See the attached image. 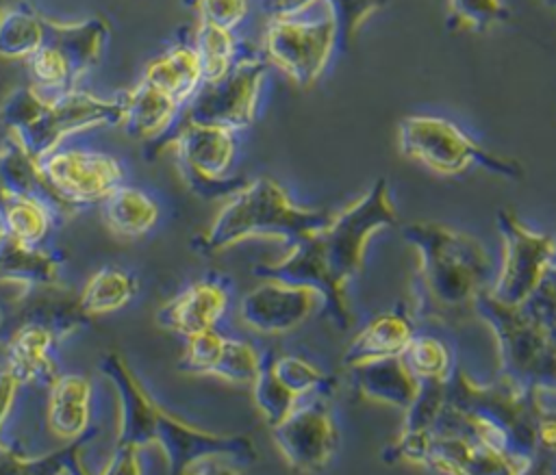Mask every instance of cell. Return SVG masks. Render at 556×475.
I'll return each mask as SVG.
<instances>
[{"mask_svg": "<svg viewBox=\"0 0 556 475\" xmlns=\"http://www.w3.org/2000/svg\"><path fill=\"white\" fill-rule=\"evenodd\" d=\"M252 401L263 416V421L271 427L280 423L302 399L278 380V375L271 371L269 362H263L256 380L250 386Z\"/></svg>", "mask_w": 556, "mask_h": 475, "instance_id": "obj_33", "label": "cell"}, {"mask_svg": "<svg viewBox=\"0 0 556 475\" xmlns=\"http://www.w3.org/2000/svg\"><path fill=\"white\" fill-rule=\"evenodd\" d=\"M263 362H265L263 356L258 354V349L252 343H248L243 338L226 336L208 375L224 380L228 384L252 386Z\"/></svg>", "mask_w": 556, "mask_h": 475, "instance_id": "obj_32", "label": "cell"}, {"mask_svg": "<svg viewBox=\"0 0 556 475\" xmlns=\"http://www.w3.org/2000/svg\"><path fill=\"white\" fill-rule=\"evenodd\" d=\"M330 217L328 208L298 206L274 178L261 176L230 193L204 234L195 239V247L202 254H217L250 239L295 245L324 228Z\"/></svg>", "mask_w": 556, "mask_h": 475, "instance_id": "obj_4", "label": "cell"}, {"mask_svg": "<svg viewBox=\"0 0 556 475\" xmlns=\"http://www.w3.org/2000/svg\"><path fill=\"white\" fill-rule=\"evenodd\" d=\"M554 265H556V252H554Z\"/></svg>", "mask_w": 556, "mask_h": 475, "instance_id": "obj_45", "label": "cell"}, {"mask_svg": "<svg viewBox=\"0 0 556 475\" xmlns=\"http://www.w3.org/2000/svg\"><path fill=\"white\" fill-rule=\"evenodd\" d=\"M510 17L502 0H447L450 30H484Z\"/></svg>", "mask_w": 556, "mask_h": 475, "instance_id": "obj_35", "label": "cell"}, {"mask_svg": "<svg viewBox=\"0 0 556 475\" xmlns=\"http://www.w3.org/2000/svg\"><path fill=\"white\" fill-rule=\"evenodd\" d=\"M400 152L439 176H458L471 167L489 174L521 180L519 161L484 150L454 121L434 115H408L397 124Z\"/></svg>", "mask_w": 556, "mask_h": 475, "instance_id": "obj_7", "label": "cell"}, {"mask_svg": "<svg viewBox=\"0 0 556 475\" xmlns=\"http://www.w3.org/2000/svg\"><path fill=\"white\" fill-rule=\"evenodd\" d=\"M476 317L489 325L495 338L500 375L523 388L556 382V345L521 306L502 304L484 291L476 301Z\"/></svg>", "mask_w": 556, "mask_h": 475, "instance_id": "obj_8", "label": "cell"}, {"mask_svg": "<svg viewBox=\"0 0 556 475\" xmlns=\"http://www.w3.org/2000/svg\"><path fill=\"white\" fill-rule=\"evenodd\" d=\"M324 306L317 288L263 278V284L248 291L239 301V319L258 334H287L306 323Z\"/></svg>", "mask_w": 556, "mask_h": 475, "instance_id": "obj_15", "label": "cell"}, {"mask_svg": "<svg viewBox=\"0 0 556 475\" xmlns=\"http://www.w3.org/2000/svg\"><path fill=\"white\" fill-rule=\"evenodd\" d=\"M122 119L119 126L126 134L141 141H159L169 137L182 117V104L169 93L161 91L148 80H139L135 87L119 95Z\"/></svg>", "mask_w": 556, "mask_h": 475, "instance_id": "obj_19", "label": "cell"}, {"mask_svg": "<svg viewBox=\"0 0 556 475\" xmlns=\"http://www.w3.org/2000/svg\"><path fill=\"white\" fill-rule=\"evenodd\" d=\"M536 458L556 460V414H539L534 427Z\"/></svg>", "mask_w": 556, "mask_h": 475, "instance_id": "obj_40", "label": "cell"}, {"mask_svg": "<svg viewBox=\"0 0 556 475\" xmlns=\"http://www.w3.org/2000/svg\"><path fill=\"white\" fill-rule=\"evenodd\" d=\"M0 221L7 236L30 245H41L61 223L46 204L22 195H2Z\"/></svg>", "mask_w": 556, "mask_h": 475, "instance_id": "obj_28", "label": "cell"}, {"mask_svg": "<svg viewBox=\"0 0 556 475\" xmlns=\"http://www.w3.org/2000/svg\"><path fill=\"white\" fill-rule=\"evenodd\" d=\"M400 358L419 382H447L454 371L452 349L437 336L413 334Z\"/></svg>", "mask_w": 556, "mask_h": 475, "instance_id": "obj_30", "label": "cell"}, {"mask_svg": "<svg viewBox=\"0 0 556 475\" xmlns=\"http://www.w3.org/2000/svg\"><path fill=\"white\" fill-rule=\"evenodd\" d=\"M269 367L278 375V380L287 384L300 399L315 393L332 395L334 390V380L302 356H293V354L278 356L269 360Z\"/></svg>", "mask_w": 556, "mask_h": 475, "instance_id": "obj_34", "label": "cell"}, {"mask_svg": "<svg viewBox=\"0 0 556 475\" xmlns=\"http://www.w3.org/2000/svg\"><path fill=\"white\" fill-rule=\"evenodd\" d=\"M0 191L2 195H22L46 204L59 221L78 213L46 178L39 158H35L13 134L7 132L0 145Z\"/></svg>", "mask_w": 556, "mask_h": 475, "instance_id": "obj_16", "label": "cell"}, {"mask_svg": "<svg viewBox=\"0 0 556 475\" xmlns=\"http://www.w3.org/2000/svg\"><path fill=\"white\" fill-rule=\"evenodd\" d=\"M63 282V260L56 252L41 245L0 239V284L28 288H54Z\"/></svg>", "mask_w": 556, "mask_h": 475, "instance_id": "obj_20", "label": "cell"}, {"mask_svg": "<svg viewBox=\"0 0 556 475\" xmlns=\"http://www.w3.org/2000/svg\"><path fill=\"white\" fill-rule=\"evenodd\" d=\"M46 425L56 440L74 442L91 434L93 386L83 373H54L46 384Z\"/></svg>", "mask_w": 556, "mask_h": 475, "instance_id": "obj_17", "label": "cell"}, {"mask_svg": "<svg viewBox=\"0 0 556 475\" xmlns=\"http://www.w3.org/2000/svg\"><path fill=\"white\" fill-rule=\"evenodd\" d=\"M0 206H2V191H0ZM4 236V230H2V221H0V239Z\"/></svg>", "mask_w": 556, "mask_h": 475, "instance_id": "obj_43", "label": "cell"}, {"mask_svg": "<svg viewBox=\"0 0 556 475\" xmlns=\"http://www.w3.org/2000/svg\"><path fill=\"white\" fill-rule=\"evenodd\" d=\"M543 2H545V4H552V7L556 9V0H543Z\"/></svg>", "mask_w": 556, "mask_h": 475, "instance_id": "obj_44", "label": "cell"}, {"mask_svg": "<svg viewBox=\"0 0 556 475\" xmlns=\"http://www.w3.org/2000/svg\"><path fill=\"white\" fill-rule=\"evenodd\" d=\"M267 69L269 63L263 54H241L224 76L202 82L180 119L215 124L235 132L252 126Z\"/></svg>", "mask_w": 556, "mask_h": 475, "instance_id": "obj_11", "label": "cell"}, {"mask_svg": "<svg viewBox=\"0 0 556 475\" xmlns=\"http://www.w3.org/2000/svg\"><path fill=\"white\" fill-rule=\"evenodd\" d=\"M415 325L404 312H382L374 317L345 347L343 367H352L367 360L387 356H400L406 343L413 338Z\"/></svg>", "mask_w": 556, "mask_h": 475, "instance_id": "obj_23", "label": "cell"}, {"mask_svg": "<svg viewBox=\"0 0 556 475\" xmlns=\"http://www.w3.org/2000/svg\"><path fill=\"white\" fill-rule=\"evenodd\" d=\"M20 2H24V0H0V17L9 11V9H13V7H17Z\"/></svg>", "mask_w": 556, "mask_h": 475, "instance_id": "obj_42", "label": "cell"}, {"mask_svg": "<svg viewBox=\"0 0 556 475\" xmlns=\"http://www.w3.org/2000/svg\"><path fill=\"white\" fill-rule=\"evenodd\" d=\"M100 204L104 226L122 239L143 236L159 221V204L146 191L124 182L115 187Z\"/></svg>", "mask_w": 556, "mask_h": 475, "instance_id": "obj_25", "label": "cell"}, {"mask_svg": "<svg viewBox=\"0 0 556 475\" xmlns=\"http://www.w3.org/2000/svg\"><path fill=\"white\" fill-rule=\"evenodd\" d=\"M230 304L228 291L215 280H198L165 301L156 312V323L180 336L217 328Z\"/></svg>", "mask_w": 556, "mask_h": 475, "instance_id": "obj_18", "label": "cell"}, {"mask_svg": "<svg viewBox=\"0 0 556 475\" xmlns=\"http://www.w3.org/2000/svg\"><path fill=\"white\" fill-rule=\"evenodd\" d=\"M402 236L417 252L415 314L450 325L476 319V301L495 280L486 247L471 234L434 221H413L402 228Z\"/></svg>", "mask_w": 556, "mask_h": 475, "instance_id": "obj_3", "label": "cell"}, {"mask_svg": "<svg viewBox=\"0 0 556 475\" xmlns=\"http://www.w3.org/2000/svg\"><path fill=\"white\" fill-rule=\"evenodd\" d=\"M167 143L174 147L185 182L200 197L230 195L245 182L243 178H228L237 154L235 130L180 119Z\"/></svg>", "mask_w": 556, "mask_h": 475, "instance_id": "obj_9", "label": "cell"}, {"mask_svg": "<svg viewBox=\"0 0 556 475\" xmlns=\"http://www.w3.org/2000/svg\"><path fill=\"white\" fill-rule=\"evenodd\" d=\"M337 46V24L326 9L319 17L269 20L261 54L295 85L311 87L324 74Z\"/></svg>", "mask_w": 556, "mask_h": 475, "instance_id": "obj_10", "label": "cell"}, {"mask_svg": "<svg viewBox=\"0 0 556 475\" xmlns=\"http://www.w3.org/2000/svg\"><path fill=\"white\" fill-rule=\"evenodd\" d=\"M389 2L391 0H326V9L337 24V43L348 48L361 26Z\"/></svg>", "mask_w": 556, "mask_h": 475, "instance_id": "obj_36", "label": "cell"}, {"mask_svg": "<svg viewBox=\"0 0 556 475\" xmlns=\"http://www.w3.org/2000/svg\"><path fill=\"white\" fill-rule=\"evenodd\" d=\"M122 100L100 98L80 87L43 93L35 85L15 87L0 104V121L35 158H43L70 137L119 126Z\"/></svg>", "mask_w": 556, "mask_h": 475, "instance_id": "obj_5", "label": "cell"}, {"mask_svg": "<svg viewBox=\"0 0 556 475\" xmlns=\"http://www.w3.org/2000/svg\"><path fill=\"white\" fill-rule=\"evenodd\" d=\"M497 230L504 249L489 293L502 304L519 306L536 291L554 265L556 236L530 230L506 208L497 213Z\"/></svg>", "mask_w": 556, "mask_h": 475, "instance_id": "obj_12", "label": "cell"}, {"mask_svg": "<svg viewBox=\"0 0 556 475\" xmlns=\"http://www.w3.org/2000/svg\"><path fill=\"white\" fill-rule=\"evenodd\" d=\"M24 63L30 76V85L48 95L78 87L70 61L48 37Z\"/></svg>", "mask_w": 556, "mask_h": 475, "instance_id": "obj_31", "label": "cell"}, {"mask_svg": "<svg viewBox=\"0 0 556 475\" xmlns=\"http://www.w3.org/2000/svg\"><path fill=\"white\" fill-rule=\"evenodd\" d=\"M191 46L200 56L204 82L224 76L235 65V61L243 54L235 30L206 24V22H198Z\"/></svg>", "mask_w": 556, "mask_h": 475, "instance_id": "obj_29", "label": "cell"}, {"mask_svg": "<svg viewBox=\"0 0 556 475\" xmlns=\"http://www.w3.org/2000/svg\"><path fill=\"white\" fill-rule=\"evenodd\" d=\"M137 293L139 280L132 271L117 265H106L89 275L76 299L80 310L91 319L126 308Z\"/></svg>", "mask_w": 556, "mask_h": 475, "instance_id": "obj_26", "label": "cell"}, {"mask_svg": "<svg viewBox=\"0 0 556 475\" xmlns=\"http://www.w3.org/2000/svg\"><path fill=\"white\" fill-rule=\"evenodd\" d=\"M141 78L187 106V102L202 87L204 72L195 48L191 43H176L154 56L146 65Z\"/></svg>", "mask_w": 556, "mask_h": 475, "instance_id": "obj_24", "label": "cell"}, {"mask_svg": "<svg viewBox=\"0 0 556 475\" xmlns=\"http://www.w3.org/2000/svg\"><path fill=\"white\" fill-rule=\"evenodd\" d=\"M48 39L65 54L76 82H80V78L102 61L109 41V24L102 17H85L78 22H56L48 17Z\"/></svg>", "mask_w": 556, "mask_h": 475, "instance_id": "obj_22", "label": "cell"}, {"mask_svg": "<svg viewBox=\"0 0 556 475\" xmlns=\"http://www.w3.org/2000/svg\"><path fill=\"white\" fill-rule=\"evenodd\" d=\"M526 314L545 332V336L556 345V265H552L536 286V291L519 304Z\"/></svg>", "mask_w": 556, "mask_h": 475, "instance_id": "obj_37", "label": "cell"}, {"mask_svg": "<svg viewBox=\"0 0 556 475\" xmlns=\"http://www.w3.org/2000/svg\"><path fill=\"white\" fill-rule=\"evenodd\" d=\"M271 438L291 468L304 473L326 468L339 449L330 395L304 397L280 423L271 425Z\"/></svg>", "mask_w": 556, "mask_h": 475, "instance_id": "obj_13", "label": "cell"}, {"mask_svg": "<svg viewBox=\"0 0 556 475\" xmlns=\"http://www.w3.org/2000/svg\"><path fill=\"white\" fill-rule=\"evenodd\" d=\"M348 371L361 397L371 403H384L400 410H406L415 401L421 386L400 356L358 362L348 367Z\"/></svg>", "mask_w": 556, "mask_h": 475, "instance_id": "obj_21", "label": "cell"}, {"mask_svg": "<svg viewBox=\"0 0 556 475\" xmlns=\"http://www.w3.org/2000/svg\"><path fill=\"white\" fill-rule=\"evenodd\" d=\"M59 291L61 286L20 291L15 308L0 323L4 369L22 388L46 386L56 373V345L89 321L78 299L61 297Z\"/></svg>", "mask_w": 556, "mask_h": 475, "instance_id": "obj_6", "label": "cell"}, {"mask_svg": "<svg viewBox=\"0 0 556 475\" xmlns=\"http://www.w3.org/2000/svg\"><path fill=\"white\" fill-rule=\"evenodd\" d=\"M100 373L117 399L115 445L156 449L169 473L237 471L256 462V447L248 436L193 427L159 406L117 351L100 360Z\"/></svg>", "mask_w": 556, "mask_h": 475, "instance_id": "obj_2", "label": "cell"}, {"mask_svg": "<svg viewBox=\"0 0 556 475\" xmlns=\"http://www.w3.org/2000/svg\"><path fill=\"white\" fill-rule=\"evenodd\" d=\"M48 37V17L20 2L0 17V59L26 61Z\"/></svg>", "mask_w": 556, "mask_h": 475, "instance_id": "obj_27", "label": "cell"}, {"mask_svg": "<svg viewBox=\"0 0 556 475\" xmlns=\"http://www.w3.org/2000/svg\"><path fill=\"white\" fill-rule=\"evenodd\" d=\"M39 163L50 184L78 208L100 204L124 182L122 163L100 150L63 143L39 158Z\"/></svg>", "mask_w": 556, "mask_h": 475, "instance_id": "obj_14", "label": "cell"}, {"mask_svg": "<svg viewBox=\"0 0 556 475\" xmlns=\"http://www.w3.org/2000/svg\"><path fill=\"white\" fill-rule=\"evenodd\" d=\"M319 4H326V0H261V11L267 20H287L304 17Z\"/></svg>", "mask_w": 556, "mask_h": 475, "instance_id": "obj_39", "label": "cell"}, {"mask_svg": "<svg viewBox=\"0 0 556 475\" xmlns=\"http://www.w3.org/2000/svg\"><path fill=\"white\" fill-rule=\"evenodd\" d=\"M400 223L389 184L378 178L358 200L350 202L317 232L291 245V252L269 265H258L254 275L291 284H306L321 293L324 310L339 330L354 323L348 304V284L363 271L369 239L382 228Z\"/></svg>", "mask_w": 556, "mask_h": 475, "instance_id": "obj_1", "label": "cell"}, {"mask_svg": "<svg viewBox=\"0 0 556 475\" xmlns=\"http://www.w3.org/2000/svg\"><path fill=\"white\" fill-rule=\"evenodd\" d=\"M198 22L235 30L250 13V0H195Z\"/></svg>", "mask_w": 556, "mask_h": 475, "instance_id": "obj_38", "label": "cell"}, {"mask_svg": "<svg viewBox=\"0 0 556 475\" xmlns=\"http://www.w3.org/2000/svg\"><path fill=\"white\" fill-rule=\"evenodd\" d=\"M26 455L0 438V473H24Z\"/></svg>", "mask_w": 556, "mask_h": 475, "instance_id": "obj_41", "label": "cell"}]
</instances>
